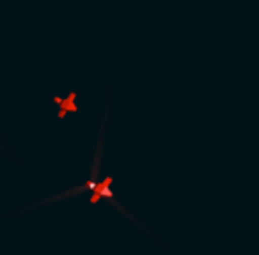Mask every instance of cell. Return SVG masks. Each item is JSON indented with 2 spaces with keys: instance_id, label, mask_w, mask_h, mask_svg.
Returning a JSON list of instances; mask_svg holds the SVG:
<instances>
[{
  "instance_id": "obj_1",
  "label": "cell",
  "mask_w": 259,
  "mask_h": 255,
  "mask_svg": "<svg viewBox=\"0 0 259 255\" xmlns=\"http://www.w3.org/2000/svg\"><path fill=\"white\" fill-rule=\"evenodd\" d=\"M103 138H105V131H103V128H101L100 137H98L96 151H94V162H93V167H91V179L87 181L85 184H82V186H76V188H71V190L61 191V193L47 198V200L41 202V206L52 204V202H57V200H64V198L73 197V195H78V193H83V191H89V190L93 191V193H103L105 197H110V188H108V184H112V177H108V179L105 181L103 188H100L96 183V177H98V174H100V167H101V147H103Z\"/></svg>"
}]
</instances>
